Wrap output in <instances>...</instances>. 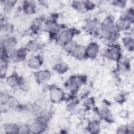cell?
Listing matches in <instances>:
<instances>
[{
	"instance_id": "cell-1",
	"label": "cell",
	"mask_w": 134,
	"mask_h": 134,
	"mask_svg": "<svg viewBox=\"0 0 134 134\" xmlns=\"http://www.w3.org/2000/svg\"><path fill=\"white\" fill-rule=\"evenodd\" d=\"M99 34L104 39L114 40L118 37V32L115 28V23L110 16L106 17L100 23Z\"/></svg>"
},
{
	"instance_id": "cell-2",
	"label": "cell",
	"mask_w": 134,
	"mask_h": 134,
	"mask_svg": "<svg viewBox=\"0 0 134 134\" xmlns=\"http://www.w3.org/2000/svg\"><path fill=\"white\" fill-rule=\"evenodd\" d=\"M30 126V133H41L44 131L47 128V117L43 114L41 116L36 117V119Z\"/></svg>"
},
{
	"instance_id": "cell-3",
	"label": "cell",
	"mask_w": 134,
	"mask_h": 134,
	"mask_svg": "<svg viewBox=\"0 0 134 134\" xmlns=\"http://www.w3.org/2000/svg\"><path fill=\"white\" fill-rule=\"evenodd\" d=\"M85 82L84 78L80 75H73L71 76L65 83L66 89L72 93H76Z\"/></svg>"
},
{
	"instance_id": "cell-4",
	"label": "cell",
	"mask_w": 134,
	"mask_h": 134,
	"mask_svg": "<svg viewBox=\"0 0 134 134\" xmlns=\"http://www.w3.org/2000/svg\"><path fill=\"white\" fill-rule=\"evenodd\" d=\"M63 29L61 25L58 24L54 18L48 19L44 22L42 28L44 31L52 36H55V38L59 32Z\"/></svg>"
},
{
	"instance_id": "cell-5",
	"label": "cell",
	"mask_w": 134,
	"mask_h": 134,
	"mask_svg": "<svg viewBox=\"0 0 134 134\" xmlns=\"http://www.w3.org/2000/svg\"><path fill=\"white\" fill-rule=\"evenodd\" d=\"M104 57L109 60L117 62L122 57L120 46L118 44H113L105 51Z\"/></svg>"
},
{
	"instance_id": "cell-6",
	"label": "cell",
	"mask_w": 134,
	"mask_h": 134,
	"mask_svg": "<svg viewBox=\"0 0 134 134\" xmlns=\"http://www.w3.org/2000/svg\"><path fill=\"white\" fill-rule=\"evenodd\" d=\"M75 34V30L71 28H63L62 29L56 37L58 42L61 44H63L70 41L73 40V37Z\"/></svg>"
},
{
	"instance_id": "cell-7",
	"label": "cell",
	"mask_w": 134,
	"mask_h": 134,
	"mask_svg": "<svg viewBox=\"0 0 134 134\" xmlns=\"http://www.w3.org/2000/svg\"><path fill=\"white\" fill-rule=\"evenodd\" d=\"M49 97L50 100L54 103H58L62 101L65 98V94L63 90L57 86L50 87Z\"/></svg>"
},
{
	"instance_id": "cell-8",
	"label": "cell",
	"mask_w": 134,
	"mask_h": 134,
	"mask_svg": "<svg viewBox=\"0 0 134 134\" xmlns=\"http://www.w3.org/2000/svg\"><path fill=\"white\" fill-rule=\"evenodd\" d=\"M27 51L24 48L14 49L9 53V59L12 62L19 63L26 58Z\"/></svg>"
},
{
	"instance_id": "cell-9",
	"label": "cell",
	"mask_w": 134,
	"mask_h": 134,
	"mask_svg": "<svg viewBox=\"0 0 134 134\" xmlns=\"http://www.w3.org/2000/svg\"><path fill=\"white\" fill-rule=\"evenodd\" d=\"M17 39L15 37L8 35L5 37L1 41V47L8 53L15 49L17 44Z\"/></svg>"
},
{
	"instance_id": "cell-10",
	"label": "cell",
	"mask_w": 134,
	"mask_h": 134,
	"mask_svg": "<svg viewBox=\"0 0 134 134\" xmlns=\"http://www.w3.org/2000/svg\"><path fill=\"white\" fill-rule=\"evenodd\" d=\"M43 64V59L40 55H35L31 56L27 60V65L31 69L38 71Z\"/></svg>"
},
{
	"instance_id": "cell-11",
	"label": "cell",
	"mask_w": 134,
	"mask_h": 134,
	"mask_svg": "<svg viewBox=\"0 0 134 134\" xmlns=\"http://www.w3.org/2000/svg\"><path fill=\"white\" fill-rule=\"evenodd\" d=\"M99 52V46L95 42L90 43L86 47V58L95 59Z\"/></svg>"
},
{
	"instance_id": "cell-12",
	"label": "cell",
	"mask_w": 134,
	"mask_h": 134,
	"mask_svg": "<svg viewBox=\"0 0 134 134\" xmlns=\"http://www.w3.org/2000/svg\"><path fill=\"white\" fill-rule=\"evenodd\" d=\"M6 84L12 88L20 86L23 82V80L17 74H12L6 78Z\"/></svg>"
},
{
	"instance_id": "cell-13",
	"label": "cell",
	"mask_w": 134,
	"mask_h": 134,
	"mask_svg": "<svg viewBox=\"0 0 134 134\" xmlns=\"http://www.w3.org/2000/svg\"><path fill=\"white\" fill-rule=\"evenodd\" d=\"M51 76V73L48 70H38L35 73L36 79L39 83H42L48 81Z\"/></svg>"
},
{
	"instance_id": "cell-14",
	"label": "cell",
	"mask_w": 134,
	"mask_h": 134,
	"mask_svg": "<svg viewBox=\"0 0 134 134\" xmlns=\"http://www.w3.org/2000/svg\"><path fill=\"white\" fill-rule=\"evenodd\" d=\"M22 10L27 15H33L36 10V3L31 1H24L22 5Z\"/></svg>"
},
{
	"instance_id": "cell-15",
	"label": "cell",
	"mask_w": 134,
	"mask_h": 134,
	"mask_svg": "<svg viewBox=\"0 0 134 134\" xmlns=\"http://www.w3.org/2000/svg\"><path fill=\"white\" fill-rule=\"evenodd\" d=\"M130 68V61L128 58L122 57L117 62V68L118 71L126 73L129 71Z\"/></svg>"
},
{
	"instance_id": "cell-16",
	"label": "cell",
	"mask_w": 134,
	"mask_h": 134,
	"mask_svg": "<svg viewBox=\"0 0 134 134\" xmlns=\"http://www.w3.org/2000/svg\"><path fill=\"white\" fill-rule=\"evenodd\" d=\"M72 6L77 12L81 14H85L90 10L87 5V1H74L72 2Z\"/></svg>"
},
{
	"instance_id": "cell-17",
	"label": "cell",
	"mask_w": 134,
	"mask_h": 134,
	"mask_svg": "<svg viewBox=\"0 0 134 134\" xmlns=\"http://www.w3.org/2000/svg\"><path fill=\"white\" fill-rule=\"evenodd\" d=\"M41 47L40 43L37 40L32 39L27 42L24 47V49L29 52H36L39 50Z\"/></svg>"
},
{
	"instance_id": "cell-18",
	"label": "cell",
	"mask_w": 134,
	"mask_h": 134,
	"mask_svg": "<svg viewBox=\"0 0 134 134\" xmlns=\"http://www.w3.org/2000/svg\"><path fill=\"white\" fill-rule=\"evenodd\" d=\"M75 58L81 60L86 58V47L78 44L72 54Z\"/></svg>"
},
{
	"instance_id": "cell-19",
	"label": "cell",
	"mask_w": 134,
	"mask_h": 134,
	"mask_svg": "<svg viewBox=\"0 0 134 134\" xmlns=\"http://www.w3.org/2000/svg\"><path fill=\"white\" fill-rule=\"evenodd\" d=\"M85 26L88 30L92 32L99 33L100 29V23L96 19H88L86 21Z\"/></svg>"
},
{
	"instance_id": "cell-20",
	"label": "cell",
	"mask_w": 134,
	"mask_h": 134,
	"mask_svg": "<svg viewBox=\"0 0 134 134\" xmlns=\"http://www.w3.org/2000/svg\"><path fill=\"white\" fill-rule=\"evenodd\" d=\"M131 24L128 20L120 18L115 23V28L117 31H124L130 29Z\"/></svg>"
},
{
	"instance_id": "cell-21",
	"label": "cell",
	"mask_w": 134,
	"mask_h": 134,
	"mask_svg": "<svg viewBox=\"0 0 134 134\" xmlns=\"http://www.w3.org/2000/svg\"><path fill=\"white\" fill-rule=\"evenodd\" d=\"M97 113L99 117L102 119L106 121H110L112 120L111 114L107 107L102 106L100 107Z\"/></svg>"
},
{
	"instance_id": "cell-22",
	"label": "cell",
	"mask_w": 134,
	"mask_h": 134,
	"mask_svg": "<svg viewBox=\"0 0 134 134\" xmlns=\"http://www.w3.org/2000/svg\"><path fill=\"white\" fill-rule=\"evenodd\" d=\"M69 67L68 64L62 61L55 64L52 66V69L57 73L59 74H63L66 73L69 70Z\"/></svg>"
},
{
	"instance_id": "cell-23",
	"label": "cell",
	"mask_w": 134,
	"mask_h": 134,
	"mask_svg": "<svg viewBox=\"0 0 134 134\" xmlns=\"http://www.w3.org/2000/svg\"><path fill=\"white\" fill-rule=\"evenodd\" d=\"M86 129L91 133H98L100 131V123L97 120L90 121Z\"/></svg>"
},
{
	"instance_id": "cell-24",
	"label": "cell",
	"mask_w": 134,
	"mask_h": 134,
	"mask_svg": "<svg viewBox=\"0 0 134 134\" xmlns=\"http://www.w3.org/2000/svg\"><path fill=\"white\" fill-rule=\"evenodd\" d=\"M2 9L5 15L10 13L13 9L14 8L16 1H5L2 2Z\"/></svg>"
},
{
	"instance_id": "cell-25",
	"label": "cell",
	"mask_w": 134,
	"mask_h": 134,
	"mask_svg": "<svg viewBox=\"0 0 134 134\" xmlns=\"http://www.w3.org/2000/svg\"><path fill=\"white\" fill-rule=\"evenodd\" d=\"M44 21L41 18H36L32 21L30 25L31 30L34 32H37L42 29Z\"/></svg>"
},
{
	"instance_id": "cell-26",
	"label": "cell",
	"mask_w": 134,
	"mask_h": 134,
	"mask_svg": "<svg viewBox=\"0 0 134 134\" xmlns=\"http://www.w3.org/2000/svg\"><path fill=\"white\" fill-rule=\"evenodd\" d=\"M120 18L129 21L131 24L134 21V11L132 8H128L125 9L121 14Z\"/></svg>"
},
{
	"instance_id": "cell-27",
	"label": "cell",
	"mask_w": 134,
	"mask_h": 134,
	"mask_svg": "<svg viewBox=\"0 0 134 134\" xmlns=\"http://www.w3.org/2000/svg\"><path fill=\"white\" fill-rule=\"evenodd\" d=\"M124 47L129 51H132L134 49V41L133 38L130 35L126 36L122 39Z\"/></svg>"
},
{
	"instance_id": "cell-28",
	"label": "cell",
	"mask_w": 134,
	"mask_h": 134,
	"mask_svg": "<svg viewBox=\"0 0 134 134\" xmlns=\"http://www.w3.org/2000/svg\"><path fill=\"white\" fill-rule=\"evenodd\" d=\"M77 44L78 43L76 41H75L74 40H72L63 44L62 46L63 50L66 53L72 55Z\"/></svg>"
},
{
	"instance_id": "cell-29",
	"label": "cell",
	"mask_w": 134,
	"mask_h": 134,
	"mask_svg": "<svg viewBox=\"0 0 134 134\" xmlns=\"http://www.w3.org/2000/svg\"><path fill=\"white\" fill-rule=\"evenodd\" d=\"M1 30L2 32L6 34H10L13 32V26L9 23L7 22L5 18H1Z\"/></svg>"
},
{
	"instance_id": "cell-30",
	"label": "cell",
	"mask_w": 134,
	"mask_h": 134,
	"mask_svg": "<svg viewBox=\"0 0 134 134\" xmlns=\"http://www.w3.org/2000/svg\"><path fill=\"white\" fill-rule=\"evenodd\" d=\"M6 105L9 109H17L20 107V104H19L18 100L14 97L9 96L6 103Z\"/></svg>"
},
{
	"instance_id": "cell-31",
	"label": "cell",
	"mask_w": 134,
	"mask_h": 134,
	"mask_svg": "<svg viewBox=\"0 0 134 134\" xmlns=\"http://www.w3.org/2000/svg\"><path fill=\"white\" fill-rule=\"evenodd\" d=\"M19 126L15 123L6 124L4 127V130L6 133H18Z\"/></svg>"
},
{
	"instance_id": "cell-32",
	"label": "cell",
	"mask_w": 134,
	"mask_h": 134,
	"mask_svg": "<svg viewBox=\"0 0 134 134\" xmlns=\"http://www.w3.org/2000/svg\"><path fill=\"white\" fill-rule=\"evenodd\" d=\"M30 133V126L27 124H22L18 127V133L21 134H27Z\"/></svg>"
},
{
	"instance_id": "cell-33",
	"label": "cell",
	"mask_w": 134,
	"mask_h": 134,
	"mask_svg": "<svg viewBox=\"0 0 134 134\" xmlns=\"http://www.w3.org/2000/svg\"><path fill=\"white\" fill-rule=\"evenodd\" d=\"M116 133L119 134H125V133H129V130L128 125H120L116 129Z\"/></svg>"
},
{
	"instance_id": "cell-34",
	"label": "cell",
	"mask_w": 134,
	"mask_h": 134,
	"mask_svg": "<svg viewBox=\"0 0 134 134\" xmlns=\"http://www.w3.org/2000/svg\"><path fill=\"white\" fill-rule=\"evenodd\" d=\"M94 104V99L92 97H86L83 100V105L84 107L88 108Z\"/></svg>"
},
{
	"instance_id": "cell-35",
	"label": "cell",
	"mask_w": 134,
	"mask_h": 134,
	"mask_svg": "<svg viewBox=\"0 0 134 134\" xmlns=\"http://www.w3.org/2000/svg\"><path fill=\"white\" fill-rule=\"evenodd\" d=\"M61 59L59 56L57 55H54L51 56V57L50 59V63L52 65V66H53L55 64L58 63L60 61H61Z\"/></svg>"
},
{
	"instance_id": "cell-36",
	"label": "cell",
	"mask_w": 134,
	"mask_h": 134,
	"mask_svg": "<svg viewBox=\"0 0 134 134\" xmlns=\"http://www.w3.org/2000/svg\"><path fill=\"white\" fill-rule=\"evenodd\" d=\"M115 100L119 103H122L125 100V96L122 93H118L115 96Z\"/></svg>"
},
{
	"instance_id": "cell-37",
	"label": "cell",
	"mask_w": 134,
	"mask_h": 134,
	"mask_svg": "<svg viewBox=\"0 0 134 134\" xmlns=\"http://www.w3.org/2000/svg\"><path fill=\"white\" fill-rule=\"evenodd\" d=\"M111 3H112V4L115 6L120 7V8L124 7L126 4V2L124 1H112Z\"/></svg>"
},
{
	"instance_id": "cell-38",
	"label": "cell",
	"mask_w": 134,
	"mask_h": 134,
	"mask_svg": "<svg viewBox=\"0 0 134 134\" xmlns=\"http://www.w3.org/2000/svg\"><path fill=\"white\" fill-rule=\"evenodd\" d=\"M76 105H77V103L75 102L72 101L68 104L66 108L69 111H72L76 108Z\"/></svg>"
},
{
	"instance_id": "cell-39",
	"label": "cell",
	"mask_w": 134,
	"mask_h": 134,
	"mask_svg": "<svg viewBox=\"0 0 134 134\" xmlns=\"http://www.w3.org/2000/svg\"><path fill=\"white\" fill-rule=\"evenodd\" d=\"M119 115L120 117L122 118H126L128 117L129 113L127 110H121L119 111Z\"/></svg>"
}]
</instances>
